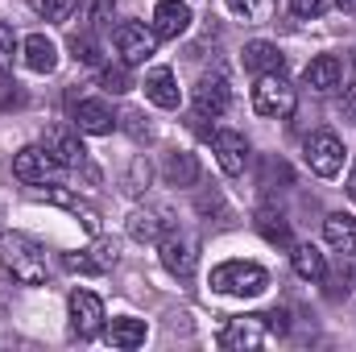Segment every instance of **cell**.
Here are the masks:
<instances>
[{
    "mask_svg": "<svg viewBox=\"0 0 356 352\" xmlns=\"http://www.w3.org/2000/svg\"><path fill=\"white\" fill-rule=\"evenodd\" d=\"M71 54L79 58V63H88V67H99V58H104V50H99V42H95V33H75L71 38Z\"/></svg>",
    "mask_w": 356,
    "mask_h": 352,
    "instance_id": "29",
    "label": "cell"
},
{
    "mask_svg": "<svg viewBox=\"0 0 356 352\" xmlns=\"http://www.w3.org/2000/svg\"><path fill=\"white\" fill-rule=\"evenodd\" d=\"M348 195H353V203H356V162H353V170H348Z\"/></svg>",
    "mask_w": 356,
    "mask_h": 352,
    "instance_id": "40",
    "label": "cell"
},
{
    "mask_svg": "<svg viewBox=\"0 0 356 352\" xmlns=\"http://www.w3.org/2000/svg\"><path fill=\"white\" fill-rule=\"evenodd\" d=\"M13 108H25V88L13 75H0V112H13Z\"/></svg>",
    "mask_w": 356,
    "mask_h": 352,
    "instance_id": "33",
    "label": "cell"
},
{
    "mask_svg": "<svg viewBox=\"0 0 356 352\" xmlns=\"http://www.w3.org/2000/svg\"><path fill=\"white\" fill-rule=\"evenodd\" d=\"M186 29H191V4H182V0H162V4L154 8V33H158V38L175 42Z\"/></svg>",
    "mask_w": 356,
    "mask_h": 352,
    "instance_id": "17",
    "label": "cell"
},
{
    "mask_svg": "<svg viewBox=\"0 0 356 352\" xmlns=\"http://www.w3.org/2000/svg\"><path fill=\"white\" fill-rule=\"evenodd\" d=\"M269 273L257 262H224L211 269V290L216 294H232V298H257L266 294Z\"/></svg>",
    "mask_w": 356,
    "mask_h": 352,
    "instance_id": "2",
    "label": "cell"
},
{
    "mask_svg": "<svg viewBox=\"0 0 356 352\" xmlns=\"http://www.w3.org/2000/svg\"><path fill=\"white\" fill-rule=\"evenodd\" d=\"M0 237H4V216H0Z\"/></svg>",
    "mask_w": 356,
    "mask_h": 352,
    "instance_id": "42",
    "label": "cell"
},
{
    "mask_svg": "<svg viewBox=\"0 0 356 352\" xmlns=\"http://www.w3.org/2000/svg\"><path fill=\"white\" fill-rule=\"evenodd\" d=\"M228 104H232V83H228V75L224 71H211V75H203L199 83H195V116H224L228 112Z\"/></svg>",
    "mask_w": 356,
    "mask_h": 352,
    "instance_id": "8",
    "label": "cell"
},
{
    "mask_svg": "<svg viewBox=\"0 0 356 352\" xmlns=\"http://www.w3.org/2000/svg\"><path fill=\"white\" fill-rule=\"evenodd\" d=\"M327 4H332V0H290L294 17H319V13H323Z\"/></svg>",
    "mask_w": 356,
    "mask_h": 352,
    "instance_id": "36",
    "label": "cell"
},
{
    "mask_svg": "<svg viewBox=\"0 0 356 352\" xmlns=\"http://www.w3.org/2000/svg\"><path fill=\"white\" fill-rule=\"evenodd\" d=\"M282 50L273 46V42H249L245 46V67L253 71V75H273V71H282Z\"/></svg>",
    "mask_w": 356,
    "mask_h": 352,
    "instance_id": "22",
    "label": "cell"
},
{
    "mask_svg": "<svg viewBox=\"0 0 356 352\" xmlns=\"http://www.w3.org/2000/svg\"><path fill=\"white\" fill-rule=\"evenodd\" d=\"M63 265H67L71 273H104L99 265L91 262V253H88V249H83V253H67V257H63Z\"/></svg>",
    "mask_w": 356,
    "mask_h": 352,
    "instance_id": "34",
    "label": "cell"
},
{
    "mask_svg": "<svg viewBox=\"0 0 356 352\" xmlns=\"http://www.w3.org/2000/svg\"><path fill=\"white\" fill-rule=\"evenodd\" d=\"M99 79H104V91H112V95H124V91L133 88V75H129V63H108Z\"/></svg>",
    "mask_w": 356,
    "mask_h": 352,
    "instance_id": "30",
    "label": "cell"
},
{
    "mask_svg": "<svg viewBox=\"0 0 356 352\" xmlns=\"http://www.w3.org/2000/svg\"><path fill=\"white\" fill-rule=\"evenodd\" d=\"M21 58H25V67H29V71L50 75V71L58 67V46H54L46 33H29V38L21 42Z\"/></svg>",
    "mask_w": 356,
    "mask_h": 352,
    "instance_id": "19",
    "label": "cell"
},
{
    "mask_svg": "<svg viewBox=\"0 0 356 352\" xmlns=\"http://www.w3.org/2000/svg\"><path fill=\"white\" fill-rule=\"evenodd\" d=\"M54 170H58V162L50 158L46 145H25V150L13 154V175L21 178V182H46Z\"/></svg>",
    "mask_w": 356,
    "mask_h": 352,
    "instance_id": "13",
    "label": "cell"
},
{
    "mask_svg": "<svg viewBox=\"0 0 356 352\" xmlns=\"http://www.w3.org/2000/svg\"><path fill=\"white\" fill-rule=\"evenodd\" d=\"M336 4H340L344 13H356V0H336Z\"/></svg>",
    "mask_w": 356,
    "mask_h": 352,
    "instance_id": "41",
    "label": "cell"
},
{
    "mask_svg": "<svg viewBox=\"0 0 356 352\" xmlns=\"http://www.w3.org/2000/svg\"><path fill=\"white\" fill-rule=\"evenodd\" d=\"M149 178H154V166H149L145 158H133L129 170H124V191H129V195H145V191H149Z\"/></svg>",
    "mask_w": 356,
    "mask_h": 352,
    "instance_id": "28",
    "label": "cell"
},
{
    "mask_svg": "<svg viewBox=\"0 0 356 352\" xmlns=\"http://www.w3.org/2000/svg\"><path fill=\"white\" fill-rule=\"evenodd\" d=\"M0 265L21 282V286H42L46 282V249L21 232L0 241Z\"/></svg>",
    "mask_w": 356,
    "mask_h": 352,
    "instance_id": "1",
    "label": "cell"
},
{
    "mask_svg": "<svg viewBox=\"0 0 356 352\" xmlns=\"http://www.w3.org/2000/svg\"><path fill=\"white\" fill-rule=\"evenodd\" d=\"M340 79H344V63H340L336 54H319V58H311L307 71H302V83H307L311 91H319V95L336 91Z\"/></svg>",
    "mask_w": 356,
    "mask_h": 352,
    "instance_id": "16",
    "label": "cell"
},
{
    "mask_svg": "<svg viewBox=\"0 0 356 352\" xmlns=\"http://www.w3.org/2000/svg\"><path fill=\"white\" fill-rule=\"evenodd\" d=\"M145 95L158 104V108H178L182 104V95H178V83H175V71L170 67H154L149 75H145Z\"/></svg>",
    "mask_w": 356,
    "mask_h": 352,
    "instance_id": "20",
    "label": "cell"
},
{
    "mask_svg": "<svg viewBox=\"0 0 356 352\" xmlns=\"http://www.w3.org/2000/svg\"><path fill=\"white\" fill-rule=\"evenodd\" d=\"M154 50H158V33H154V25H141V21H124V25H116V54H120V63L141 67V63L154 58Z\"/></svg>",
    "mask_w": 356,
    "mask_h": 352,
    "instance_id": "5",
    "label": "cell"
},
{
    "mask_svg": "<svg viewBox=\"0 0 356 352\" xmlns=\"http://www.w3.org/2000/svg\"><path fill=\"white\" fill-rule=\"evenodd\" d=\"M323 241H327L336 253L356 257V216H348V211H332V216L323 220Z\"/></svg>",
    "mask_w": 356,
    "mask_h": 352,
    "instance_id": "18",
    "label": "cell"
},
{
    "mask_svg": "<svg viewBox=\"0 0 356 352\" xmlns=\"http://www.w3.org/2000/svg\"><path fill=\"white\" fill-rule=\"evenodd\" d=\"M344 108H348V116L356 120V83L348 88V95H344Z\"/></svg>",
    "mask_w": 356,
    "mask_h": 352,
    "instance_id": "39",
    "label": "cell"
},
{
    "mask_svg": "<svg viewBox=\"0 0 356 352\" xmlns=\"http://www.w3.org/2000/svg\"><path fill=\"white\" fill-rule=\"evenodd\" d=\"M302 162L311 166V175L336 178L344 170V141L336 133H311L302 141Z\"/></svg>",
    "mask_w": 356,
    "mask_h": 352,
    "instance_id": "3",
    "label": "cell"
},
{
    "mask_svg": "<svg viewBox=\"0 0 356 352\" xmlns=\"http://www.w3.org/2000/svg\"><path fill=\"white\" fill-rule=\"evenodd\" d=\"M145 336H149L145 319L120 315V319H112V323H108V344H116V349H141V344H145Z\"/></svg>",
    "mask_w": 356,
    "mask_h": 352,
    "instance_id": "21",
    "label": "cell"
},
{
    "mask_svg": "<svg viewBox=\"0 0 356 352\" xmlns=\"http://www.w3.org/2000/svg\"><path fill=\"white\" fill-rule=\"evenodd\" d=\"M253 108L261 116H269V120H286L294 112V88L282 79V71L257 75V83H253Z\"/></svg>",
    "mask_w": 356,
    "mask_h": 352,
    "instance_id": "4",
    "label": "cell"
},
{
    "mask_svg": "<svg viewBox=\"0 0 356 352\" xmlns=\"http://www.w3.org/2000/svg\"><path fill=\"white\" fill-rule=\"evenodd\" d=\"M42 145H46V150H50V158H54L58 166H67V170L88 166V150H83L79 133H75V129H67V125L46 129V141H42Z\"/></svg>",
    "mask_w": 356,
    "mask_h": 352,
    "instance_id": "10",
    "label": "cell"
},
{
    "mask_svg": "<svg viewBox=\"0 0 356 352\" xmlns=\"http://www.w3.org/2000/svg\"><path fill=\"white\" fill-rule=\"evenodd\" d=\"M257 232L266 237L269 245H290V224H286V216L273 211V207H261V211H257Z\"/></svg>",
    "mask_w": 356,
    "mask_h": 352,
    "instance_id": "25",
    "label": "cell"
},
{
    "mask_svg": "<svg viewBox=\"0 0 356 352\" xmlns=\"http://www.w3.org/2000/svg\"><path fill=\"white\" fill-rule=\"evenodd\" d=\"M67 315H71V332L83 336V340L99 336V328H104V303H99L91 290H71Z\"/></svg>",
    "mask_w": 356,
    "mask_h": 352,
    "instance_id": "9",
    "label": "cell"
},
{
    "mask_svg": "<svg viewBox=\"0 0 356 352\" xmlns=\"http://www.w3.org/2000/svg\"><path fill=\"white\" fill-rule=\"evenodd\" d=\"M211 150H216V162H220V170L228 178L245 175V166H249V141H245V133L220 129V133L211 137Z\"/></svg>",
    "mask_w": 356,
    "mask_h": 352,
    "instance_id": "11",
    "label": "cell"
},
{
    "mask_svg": "<svg viewBox=\"0 0 356 352\" xmlns=\"http://www.w3.org/2000/svg\"><path fill=\"white\" fill-rule=\"evenodd\" d=\"M13 50H17V33L8 21H0V58H13Z\"/></svg>",
    "mask_w": 356,
    "mask_h": 352,
    "instance_id": "37",
    "label": "cell"
},
{
    "mask_svg": "<svg viewBox=\"0 0 356 352\" xmlns=\"http://www.w3.org/2000/svg\"><path fill=\"white\" fill-rule=\"evenodd\" d=\"M199 211H203V216H211V211L224 216V199H220V195H199Z\"/></svg>",
    "mask_w": 356,
    "mask_h": 352,
    "instance_id": "38",
    "label": "cell"
},
{
    "mask_svg": "<svg viewBox=\"0 0 356 352\" xmlns=\"http://www.w3.org/2000/svg\"><path fill=\"white\" fill-rule=\"evenodd\" d=\"M116 125H120L133 141H154V137H158V129L149 125V116H145V112H137V108H124Z\"/></svg>",
    "mask_w": 356,
    "mask_h": 352,
    "instance_id": "27",
    "label": "cell"
},
{
    "mask_svg": "<svg viewBox=\"0 0 356 352\" xmlns=\"http://www.w3.org/2000/svg\"><path fill=\"white\" fill-rule=\"evenodd\" d=\"M42 199L46 203H54V207H63V211H71V216H79V224L88 228L91 237H99V207L91 203V199H83L79 191H71V186H46L42 191Z\"/></svg>",
    "mask_w": 356,
    "mask_h": 352,
    "instance_id": "12",
    "label": "cell"
},
{
    "mask_svg": "<svg viewBox=\"0 0 356 352\" xmlns=\"http://www.w3.org/2000/svg\"><path fill=\"white\" fill-rule=\"evenodd\" d=\"M170 228H175V220L166 211H154V207H141V211L129 216V237L141 241V245H158Z\"/></svg>",
    "mask_w": 356,
    "mask_h": 352,
    "instance_id": "15",
    "label": "cell"
},
{
    "mask_svg": "<svg viewBox=\"0 0 356 352\" xmlns=\"http://www.w3.org/2000/svg\"><path fill=\"white\" fill-rule=\"evenodd\" d=\"M290 262H294V273H298L302 282H323V278H327V257H323L315 245H294Z\"/></svg>",
    "mask_w": 356,
    "mask_h": 352,
    "instance_id": "23",
    "label": "cell"
},
{
    "mask_svg": "<svg viewBox=\"0 0 356 352\" xmlns=\"http://www.w3.org/2000/svg\"><path fill=\"white\" fill-rule=\"evenodd\" d=\"M112 8H116V0H91V13H88L91 29H99V25H108V21H112Z\"/></svg>",
    "mask_w": 356,
    "mask_h": 352,
    "instance_id": "35",
    "label": "cell"
},
{
    "mask_svg": "<svg viewBox=\"0 0 356 352\" xmlns=\"http://www.w3.org/2000/svg\"><path fill=\"white\" fill-rule=\"evenodd\" d=\"M162 175H166L170 186H195V182H199V158H195V154H186V150H178V154L166 158Z\"/></svg>",
    "mask_w": 356,
    "mask_h": 352,
    "instance_id": "24",
    "label": "cell"
},
{
    "mask_svg": "<svg viewBox=\"0 0 356 352\" xmlns=\"http://www.w3.org/2000/svg\"><path fill=\"white\" fill-rule=\"evenodd\" d=\"M71 120H75L79 133H91V137H104V133L116 129V116H112V108L104 99H79L71 108Z\"/></svg>",
    "mask_w": 356,
    "mask_h": 352,
    "instance_id": "14",
    "label": "cell"
},
{
    "mask_svg": "<svg viewBox=\"0 0 356 352\" xmlns=\"http://www.w3.org/2000/svg\"><path fill=\"white\" fill-rule=\"evenodd\" d=\"M91 262L99 265V269H112V265L120 262V245H116V241H104V237H95V241H91Z\"/></svg>",
    "mask_w": 356,
    "mask_h": 352,
    "instance_id": "32",
    "label": "cell"
},
{
    "mask_svg": "<svg viewBox=\"0 0 356 352\" xmlns=\"http://www.w3.org/2000/svg\"><path fill=\"white\" fill-rule=\"evenodd\" d=\"M75 4H79V0H29V8H33L42 21H67V17L75 13Z\"/></svg>",
    "mask_w": 356,
    "mask_h": 352,
    "instance_id": "31",
    "label": "cell"
},
{
    "mask_svg": "<svg viewBox=\"0 0 356 352\" xmlns=\"http://www.w3.org/2000/svg\"><path fill=\"white\" fill-rule=\"evenodd\" d=\"M224 4H228L232 17H241L249 25H261V21L273 17V0H224Z\"/></svg>",
    "mask_w": 356,
    "mask_h": 352,
    "instance_id": "26",
    "label": "cell"
},
{
    "mask_svg": "<svg viewBox=\"0 0 356 352\" xmlns=\"http://www.w3.org/2000/svg\"><path fill=\"white\" fill-rule=\"evenodd\" d=\"M266 344V315H241L220 328V349L228 352H257Z\"/></svg>",
    "mask_w": 356,
    "mask_h": 352,
    "instance_id": "7",
    "label": "cell"
},
{
    "mask_svg": "<svg viewBox=\"0 0 356 352\" xmlns=\"http://www.w3.org/2000/svg\"><path fill=\"white\" fill-rule=\"evenodd\" d=\"M158 253H162V265L175 273V278H191L195 273V265H199V241L191 237V232H166L162 241H158Z\"/></svg>",
    "mask_w": 356,
    "mask_h": 352,
    "instance_id": "6",
    "label": "cell"
}]
</instances>
